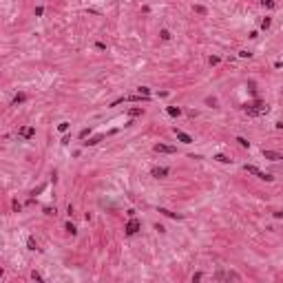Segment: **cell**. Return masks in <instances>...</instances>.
<instances>
[{
    "label": "cell",
    "mask_w": 283,
    "mask_h": 283,
    "mask_svg": "<svg viewBox=\"0 0 283 283\" xmlns=\"http://www.w3.org/2000/svg\"><path fill=\"white\" fill-rule=\"evenodd\" d=\"M243 168H246V171L250 173V175H257L259 179H263V181H272V179H274L272 175H268V173H263V171H259V168H257V166H252V164H246Z\"/></svg>",
    "instance_id": "cell-1"
},
{
    "label": "cell",
    "mask_w": 283,
    "mask_h": 283,
    "mask_svg": "<svg viewBox=\"0 0 283 283\" xmlns=\"http://www.w3.org/2000/svg\"><path fill=\"white\" fill-rule=\"evenodd\" d=\"M139 228H142V223L137 221V219L135 217H131V221L128 223H126V235H128V237H133V235H137V232H139Z\"/></svg>",
    "instance_id": "cell-2"
},
{
    "label": "cell",
    "mask_w": 283,
    "mask_h": 283,
    "mask_svg": "<svg viewBox=\"0 0 283 283\" xmlns=\"http://www.w3.org/2000/svg\"><path fill=\"white\" fill-rule=\"evenodd\" d=\"M33 135H35L33 126H20V128H18V137H22V139H31Z\"/></svg>",
    "instance_id": "cell-3"
},
{
    "label": "cell",
    "mask_w": 283,
    "mask_h": 283,
    "mask_svg": "<svg viewBox=\"0 0 283 283\" xmlns=\"http://www.w3.org/2000/svg\"><path fill=\"white\" fill-rule=\"evenodd\" d=\"M223 279H232V281H239V279H241V277H239V274L237 272H217L215 274V281H223Z\"/></svg>",
    "instance_id": "cell-4"
},
{
    "label": "cell",
    "mask_w": 283,
    "mask_h": 283,
    "mask_svg": "<svg viewBox=\"0 0 283 283\" xmlns=\"http://www.w3.org/2000/svg\"><path fill=\"white\" fill-rule=\"evenodd\" d=\"M175 135H177V139H179L181 144H190V142H193V137H190L188 133H184V131H177L175 128Z\"/></svg>",
    "instance_id": "cell-5"
},
{
    "label": "cell",
    "mask_w": 283,
    "mask_h": 283,
    "mask_svg": "<svg viewBox=\"0 0 283 283\" xmlns=\"http://www.w3.org/2000/svg\"><path fill=\"white\" fill-rule=\"evenodd\" d=\"M155 153H175V146H168V144H155Z\"/></svg>",
    "instance_id": "cell-6"
},
{
    "label": "cell",
    "mask_w": 283,
    "mask_h": 283,
    "mask_svg": "<svg viewBox=\"0 0 283 283\" xmlns=\"http://www.w3.org/2000/svg\"><path fill=\"white\" fill-rule=\"evenodd\" d=\"M263 157H265V159H270V161H279V159H283V155L274 153V151H265V148H263Z\"/></svg>",
    "instance_id": "cell-7"
},
{
    "label": "cell",
    "mask_w": 283,
    "mask_h": 283,
    "mask_svg": "<svg viewBox=\"0 0 283 283\" xmlns=\"http://www.w3.org/2000/svg\"><path fill=\"white\" fill-rule=\"evenodd\" d=\"M151 175L155 177V179H161V177H166V175H168V168H153Z\"/></svg>",
    "instance_id": "cell-8"
},
{
    "label": "cell",
    "mask_w": 283,
    "mask_h": 283,
    "mask_svg": "<svg viewBox=\"0 0 283 283\" xmlns=\"http://www.w3.org/2000/svg\"><path fill=\"white\" fill-rule=\"evenodd\" d=\"M128 115H131V117H139V115H144V109L133 106V109H128Z\"/></svg>",
    "instance_id": "cell-9"
},
{
    "label": "cell",
    "mask_w": 283,
    "mask_h": 283,
    "mask_svg": "<svg viewBox=\"0 0 283 283\" xmlns=\"http://www.w3.org/2000/svg\"><path fill=\"white\" fill-rule=\"evenodd\" d=\"M168 115H173V117H179L181 115V109H179V106H168Z\"/></svg>",
    "instance_id": "cell-10"
},
{
    "label": "cell",
    "mask_w": 283,
    "mask_h": 283,
    "mask_svg": "<svg viewBox=\"0 0 283 283\" xmlns=\"http://www.w3.org/2000/svg\"><path fill=\"white\" fill-rule=\"evenodd\" d=\"M24 100H27V95H24V93H18L16 97H13V106H18V104H22Z\"/></svg>",
    "instance_id": "cell-11"
},
{
    "label": "cell",
    "mask_w": 283,
    "mask_h": 283,
    "mask_svg": "<svg viewBox=\"0 0 283 283\" xmlns=\"http://www.w3.org/2000/svg\"><path fill=\"white\" fill-rule=\"evenodd\" d=\"M215 159H217V161H221V164H232V159H230V157H226V155H215Z\"/></svg>",
    "instance_id": "cell-12"
},
{
    "label": "cell",
    "mask_w": 283,
    "mask_h": 283,
    "mask_svg": "<svg viewBox=\"0 0 283 283\" xmlns=\"http://www.w3.org/2000/svg\"><path fill=\"white\" fill-rule=\"evenodd\" d=\"M159 212H161V215H166V217H173V219H181L179 215H175V212H171V210H166V208H159Z\"/></svg>",
    "instance_id": "cell-13"
},
{
    "label": "cell",
    "mask_w": 283,
    "mask_h": 283,
    "mask_svg": "<svg viewBox=\"0 0 283 283\" xmlns=\"http://www.w3.org/2000/svg\"><path fill=\"white\" fill-rule=\"evenodd\" d=\"M261 5H263L265 9H274V7H277V2H274V0H261Z\"/></svg>",
    "instance_id": "cell-14"
},
{
    "label": "cell",
    "mask_w": 283,
    "mask_h": 283,
    "mask_svg": "<svg viewBox=\"0 0 283 283\" xmlns=\"http://www.w3.org/2000/svg\"><path fill=\"white\" fill-rule=\"evenodd\" d=\"M64 230L69 232V235H75V232H77V230H75V226H73V223H71V221H69V223L64 226Z\"/></svg>",
    "instance_id": "cell-15"
},
{
    "label": "cell",
    "mask_w": 283,
    "mask_h": 283,
    "mask_svg": "<svg viewBox=\"0 0 283 283\" xmlns=\"http://www.w3.org/2000/svg\"><path fill=\"white\" fill-rule=\"evenodd\" d=\"M195 13H199V16H206V7H201V5H195Z\"/></svg>",
    "instance_id": "cell-16"
},
{
    "label": "cell",
    "mask_w": 283,
    "mask_h": 283,
    "mask_svg": "<svg viewBox=\"0 0 283 283\" xmlns=\"http://www.w3.org/2000/svg\"><path fill=\"white\" fill-rule=\"evenodd\" d=\"M270 24H272V18H268V16H265L263 20H261V27H263V29H268Z\"/></svg>",
    "instance_id": "cell-17"
},
{
    "label": "cell",
    "mask_w": 283,
    "mask_h": 283,
    "mask_svg": "<svg viewBox=\"0 0 283 283\" xmlns=\"http://www.w3.org/2000/svg\"><path fill=\"white\" fill-rule=\"evenodd\" d=\"M237 142H239V146H243V148H248V146H250V142H248L246 137H237Z\"/></svg>",
    "instance_id": "cell-18"
},
{
    "label": "cell",
    "mask_w": 283,
    "mask_h": 283,
    "mask_svg": "<svg viewBox=\"0 0 283 283\" xmlns=\"http://www.w3.org/2000/svg\"><path fill=\"white\" fill-rule=\"evenodd\" d=\"M159 35H161V40H171V31H166V29H161Z\"/></svg>",
    "instance_id": "cell-19"
},
{
    "label": "cell",
    "mask_w": 283,
    "mask_h": 283,
    "mask_svg": "<svg viewBox=\"0 0 283 283\" xmlns=\"http://www.w3.org/2000/svg\"><path fill=\"white\" fill-rule=\"evenodd\" d=\"M100 139H102V137H91L89 142H84V144H86V146H95V144H97Z\"/></svg>",
    "instance_id": "cell-20"
},
{
    "label": "cell",
    "mask_w": 283,
    "mask_h": 283,
    "mask_svg": "<svg viewBox=\"0 0 283 283\" xmlns=\"http://www.w3.org/2000/svg\"><path fill=\"white\" fill-rule=\"evenodd\" d=\"M27 248H29V250H35V248H38V246H35V241H33V239L29 237V239H27Z\"/></svg>",
    "instance_id": "cell-21"
},
{
    "label": "cell",
    "mask_w": 283,
    "mask_h": 283,
    "mask_svg": "<svg viewBox=\"0 0 283 283\" xmlns=\"http://www.w3.org/2000/svg\"><path fill=\"white\" fill-rule=\"evenodd\" d=\"M137 91H139L142 95H151V89H148V86H139Z\"/></svg>",
    "instance_id": "cell-22"
},
{
    "label": "cell",
    "mask_w": 283,
    "mask_h": 283,
    "mask_svg": "<svg viewBox=\"0 0 283 283\" xmlns=\"http://www.w3.org/2000/svg\"><path fill=\"white\" fill-rule=\"evenodd\" d=\"M31 279H33V281H42V274L33 270V272H31Z\"/></svg>",
    "instance_id": "cell-23"
},
{
    "label": "cell",
    "mask_w": 283,
    "mask_h": 283,
    "mask_svg": "<svg viewBox=\"0 0 283 283\" xmlns=\"http://www.w3.org/2000/svg\"><path fill=\"white\" fill-rule=\"evenodd\" d=\"M58 128H60V131H62V133H64V131H67V128H69V122H62V124H60V126H58Z\"/></svg>",
    "instance_id": "cell-24"
},
{
    "label": "cell",
    "mask_w": 283,
    "mask_h": 283,
    "mask_svg": "<svg viewBox=\"0 0 283 283\" xmlns=\"http://www.w3.org/2000/svg\"><path fill=\"white\" fill-rule=\"evenodd\" d=\"M95 49H100V51H104V49H106V44H104V42H95Z\"/></svg>",
    "instance_id": "cell-25"
},
{
    "label": "cell",
    "mask_w": 283,
    "mask_h": 283,
    "mask_svg": "<svg viewBox=\"0 0 283 283\" xmlns=\"http://www.w3.org/2000/svg\"><path fill=\"white\" fill-rule=\"evenodd\" d=\"M89 133H91V128H82V131H80V137H86Z\"/></svg>",
    "instance_id": "cell-26"
},
{
    "label": "cell",
    "mask_w": 283,
    "mask_h": 283,
    "mask_svg": "<svg viewBox=\"0 0 283 283\" xmlns=\"http://www.w3.org/2000/svg\"><path fill=\"white\" fill-rule=\"evenodd\" d=\"M239 55H241V58H250L252 53H250V51H239Z\"/></svg>",
    "instance_id": "cell-27"
},
{
    "label": "cell",
    "mask_w": 283,
    "mask_h": 283,
    "mask_svg": "<svg viewBox=\"0 0 283 283\" xmlns=\"http://www.w3.org/2000/svg\"><path fill=\"white\" fill-rule=\"evenodd\" d=\"M274 217H277V219H283V210H277V212H274Z\"/></svg>",
    "instance_id": "cell-28"
}]
</instances>
